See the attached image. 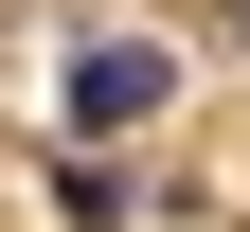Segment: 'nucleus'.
Returning <instances> with one entry per match:
<instances>
[{"instance_id":"nucleus-1","label":"nucleus","mask_w":250,"mask_h":232,"mask_svg":"<svg viewBox=\"0 0 250 232\" xmlns=\"http://www.w3.org/2000/svg\"><path fill=\"white\" fill-rule=\"evenodd\" d=\"M179 107V54L161 36H89L72 54V125H89V143H125V125H161Z\"/></svg>"},{"instance_id":"nucleus-2","label":"nucleus","mask_w":250,"mask_h":232,"mask_svg":"<svg viewBox=\"0 0 250 232\" xmlns=\"http://www.w3.org/2000/svg\"><path fill=\"white\" fill-rule=\"evenodd\" d=\"M54 214H72V232H125L143 179H125V161H54Z\"/></svg>"}]
</instances>
